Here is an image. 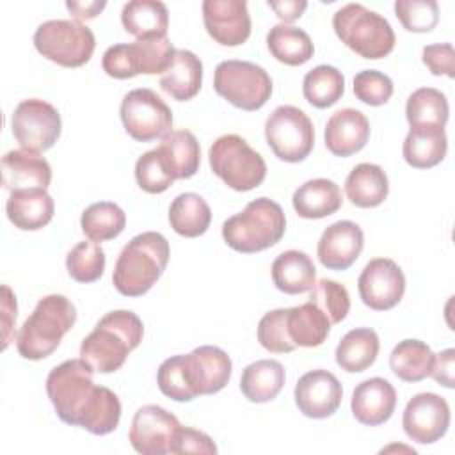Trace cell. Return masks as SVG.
<instances>
[{"label":"cell","instance_id":"cell-52","mask_svg":"<svg viewBox=\"0 0 455 455\" xmlns=\"http://www.w3.org/2000/svg\"><path fill=\"white\" fill-rule=\"evenodd\" d=\"M268 7L274 9V12L279 16V20H283L286 25L302 16V12L307 7V2H304V0H281V2L268 0Z\"/></svg>","mask_w":455,"mask_h":455},{"label":"cell","instance_id":"cell-12","mask_svg":"<svg viewBox=\"0 0 455 455\" xmlns=\"http://www.w3.org/2000/svg\"><path fill=\"white\" fill-rule=\"evenodd\" d=\"M119 116L126 133L139 142H151L172 128L169 105L151 89L140 87L124 94Z\"/></svg>","mask_w":455,"mask_h":455},{"label":"cell","instance_id":"cell-28","mask_svg":"<svg viewBox=\"0 0 455 455\" xmlns=\"http://www.w3.org/2000/svg\"><path fill=\"white\" fill-rule=\"evenodd\" d=\"M203 84V62L190 50H176L169 69L160 76V87L172 100H192Z\"/></svg>","mask_w":455,"mask_h":455},{"label":"cell","instance_id":"cell-40","mask_svg":"<svg viewBox=\"0 0 455 455\" xmlns=\"http://www.w3.org/2000/svg\"><path fill=\"white\" fill-rule=\"evenodd\" d=\"M80 226L84 235L92 242H107L119 236L126 226V215L116 203H92L82 212Z\"/></svg>","mask_w":455,"mask_h":455},{"label":"cell","instance_id":"cell-8","mask_svg":"<svg viewBox=\"0 0 455 455\" xmlns=\"http://www.w3.org/2000/svg\"><path fill=\"white\" fill-rule=\"evenodd\" d=\"M36 50L64 68H80L94 53L92 30L76 20H48L34 32Z\"/></svg>","mask_w":455,"mask_h":455},{"label":"cell","instance_id":"cell-53","mask_svg":"<svg viewBox=\"0 0 455 455\" xmlns=\"http://www.w3.org/2000/svg\"><path fill=\"white\" fill-rule=\"evenodd\" d=\"M105 2H66L68 11L71 12V16L76 21H85V20H92L96 18L103 9H105Z\"/></svg>","mask_w":455,"mask_h":455},{"label":"cell","instance_id":"cell-2","mask_svg":"<svg viewBox=\"0 0 455 455\" xmlns=\"http://www.w3.org/2000/svg\"><path fill=\"white\" fill-rule=\"evenodd\" d=\"M144 336L142 320L130 309L107 313L80 345V357L96 373L117 371Z\"/></svg>","mask_w":455,"mask_h":455},{"label":"cell","instance_id":"cell-25","mask_svg":"<svg viewBox=\"0 0 455 455\" xmlns=\"http://www.w3.org/2000/svg\"><path fill=\"white\" fill-rule=\"evenodd\" d=\"M5 212L18 229L36 231L52 220L55 203L46 188L14 190L5 203Z\"/></svg>","mask_w":455,"mask_h":455},{"label":"cell","instance_id":"cell-19","mask_svg":"<svg viewBox=\"0 0 455 455\" xmlns=\"http://www.w3.org/2000/svg\"><path fill=\"white\" fill-rule=\"evenodd\" d=\"M203 21L210 37L222 46H240L251 36V16L243 0H204Z\"/></svg>","mask_w":455,"mask_h":455},{"label":"cell","instance_id":"cell-48","mask_svg":"<svg viewBox=\"0 0 455 455\" xmlns=\"http://www.w3.org/2000/svg\"><path fill=\"white\" fill-rule=\"evenodd\" d=\"M421 60L430 69L432 75H446L448 78L455 76V52L451 43L427 44L423 48Z\"/></svg>","mask_w":455,"mask_h":455},{"label":"cell","instance_id":"cell-47","mask_svg":"<svg viewBox=\"0 0 455 455\" xmlns=\"http://www.w3.org/2000/svg\"><path fill=\"white\" fill-rule=\"evenodd\" d=\"M354 94L359 101L379 107L393 96V82L382 71L364 69L354 76Z\"/></svg>","mask_w":455,"mask_h":455},{"label":"cell","instance_id":"cell-44","mask_svg":"<svg viewBox=\"0 0 455 455\" xmlns=\"http://www.w3.org/2000/svg\"><path fill=\"white\" fill-rule=\"evenodd\" d=\"M258 341L272 354H288L297 348L288 336L286 309H272L261 316L258 323Z\"/></svg>","mask_w":455,"mask_h":455},{"label":"cell","instance_id":"cell-26","mask_svg":"<svg viewBox=\"0 0 455 455\" xmlns=\"http://www.w3.org/2000/svg\"><path fill=\"white\" fill-rule=\"evenodd\" d=\"M293 210L302 219H323L336 213L341 204L339 187L327 178H315L302 183L291 197Z\"/></svg>","mask_w":455,"mask_h":455},{"label":"cell","instance_id":"cell-14","mask_svg":"<svg viewBox=\"0 0 455 455\" xmlns=\"http://www.w3.org/2000/svg\"><path fill=\"white\" fill-rule=\"evenodd\" d=\"M181 425L178 418L160 405H142L132 419L128 439L137 453L165 455L172 446Z\"/></svg>","mask_w":455,"mask_h":455},{"label":"cell","instance_id":"cell-3","mask_svg":"<svg viewBox=\"0 0 455 455\" xmlns=\"http://www.w3.org/2000/svg\"><path fill=\"white\" fill-rule=\"evenodd\" d=\"M169 242L162 233L144 231L133 236L121 251L112 283L124 297L148 293L164 274L169 261Z\"/></svg>","mask_w":455,"mask_h":455},{"label":"cell","instance_id":"cell-46","mask_svg":"<svg viewBox=\"0 0 455 455\" xmlns=\"http://www.w3.org/2000/svg\"><path fill=\"white\" fill-rule=\"evenodd\" d=\"M158 389L174 402H190L196 398L183 370V355H172L165 359L156 373Z\"/></svg>","mask_w":455,"mask_h":455},{"label":"cell","instance_id":"cell-34","mask_svg":"<svg viewBox=\"0 0 455 455\" xmlns=\"http://www.w3.org/2000/svg\"><path fill=\"white\" fill-rule=\"evenodd\" d=\"M380 341L373 329L357 327L348 331L336 347V364L347 373H361L368 370L379 355Z\"/></svg>","mask_w":455,"mask_h":455},{"label":"cell","instance_id":"cell-18","mask_svg":"<svg viewBox=\"0 0 455 455\" xmlns=\"http://www.w3.org/2000/svg\"><path fill=\"white\" fill-rule=\"evenodd\" d=\"M295 403L299 411L313 419L332 416L343 400L341 382L329 370L306 371L295 384Z\"/></svg>","mask_w":455,"mask_h":455},{"label":"cell","instance_id":"cell-35","mask_svg":"<svg viewBox=\"0 0 455 455\" xmlns=\"http://www.w3.org/2000/svg\"><path fill=\"white\" fill-rule=\"evenodd\" d=\"M210 204L199 194L183 192L172 199L169 206V224L178 235L185 238L201 236L210 228Z\"/></svg>","mask_w":455,"mask_h":455},{"label":"cell","instance_id":"cell-32","mask_svg":"<svg viewBox=\"0 0 455 455\" xmlns=\"http://www.w3.org/2000/svg\"><path fill=\"white\" fill-rule=\"evenodd\" d=\"M284 380V368L279 361L259 359L243 368L240 377V391L252 403H267L281 393Z\"/></svg>","mask_w":455,"mask_h":455},{"label":"cell","instance_id":"cell-39","mask_svg":"<svg viewBox=\"0 0 455 455\" xmlns=\"http://www.w3.org/2000/svg\"><path fill=\"white\" fill-rule=\"evenodd\" d=\"M345 92V76L341 71L329 64H320L309 69L302 80V94L306 101L316 108H327Z\"/></svg>","mask_w":455,"mask_h":455},{"label":"cell","instance_id":"cell-42","mask_svg":"<svg viewBox=\"0 0 455 455\" xmlns=\"http://www.w3.org/2000/svg\"><path fill=\"white\" fill-rule=\"evenodd\" d=\"M307 300L315 302L327 315L331 325L345 320L350 311V295L347 288L332 279H320L315 283Z\"/></svg>","mask_w":455,"mask_h":455},{"label":"cell","instance_id":"cell-49","mask_svg":"<svg viewBox=\"0 0 455 455\" xmlns=\"http://www.w3.org/2000/svg\"><path fill=\"white\" fill-rule=\"evenodd\" d=\"M172 453H206V455H215L217 446L212 441V437L201 430L190 428V427H181L174 446Z\"/></svg>","mask_w":455,"mask_h":455},{"label":"cell","instance_id":"cell-23","mask_svg":"<svg viewBox=\"0 0 455 455\" xmlns=\"http://www.w3.org/2000/svg\"><path fill=\"white\" fill-rule=\"evenodd\" d=\"M52 167L46 158L25 149H12L2 156V185L5 190L46 188Z\"/></svg>","mask_w":455,"mask_h":455},{"label":"cell","instance_id":"cell-17","mask_svg":"<svg viewBox=\"0 0 455 455\" xmlns=\"http://www.w3.org/2000/svg\"><path fill=\"white\" fill-rule=\"evenodd\" d=\"M183 370L196 396L213 395L224 389L229 382L233 363L222 348L203 345L183 355Z\"/></svg>","mask_w":455,"mask_h":455},{"label":"cell","instance_id":"cell-43","mask_svg":"<svg viewBox=\"0 0 455 455\" xmlns=\"http://www.w3.org/2000/svg\"><path fill=\"white\" fill-rule=\"evenodd\" d=\"M395 14L405 30L423 34L437 25L439 5L435 0H396Z\"/></svg>","mask_w":455,"mask_h":455},{"label":"cell","instance_id":"cell-13","mask_svg":"<svg viewBox=\"0 0 455 455\" xmlns=\"http://www.w3.org/2000/svg\"><path fill=\"white\" fill-rule=\"evenodd\" d=\"M11 130L21 149L43 153L60 137L62 121L59 110L52 103L28 98L16 105L11 117Z\"/></svg>","mask_w":455,"mask_h":455},{"label":"cell","instance_id":"cell-50","mask_svg":"<svg viewBox=\"0 0 455 455\" xmlns=\"http://www.w3.org/2000/svg\"><path fill=\"white\" fill-rule=\"evenodd\" d=\"M453 366H455V350L446 348L439 354H434V363H432V371L430 375L439 386L444 387H453Z\"/></svg>","mask_w":455,"mask_h":455},{"label":"cell","instance_id":"cell-1","mask_svg":"<svg viewBox=\"0 0 455 455\" xmlns=\"http://www.w3.org/2000/svg\"><path fill=\"white\" fill-rule=\"evenodd\" d=\"M92 373L82 357L68 359L48 373L46 395L60 421L107 435L119 425L121 402L112 389L96 386Z\"/></svg>","mask_w":455,"mask_h":455},{"label":"cell","instance_id":"cell-20","mask_svg":"<svg viewBox=\"0 0 455 455\" xmlns=\"http://www.w3.org/2000/svg\"><path fill=\"white\" fill-rule=\"evenodd\" d=\"M363 247V229L352 220H338L323 229L316 245V256L329 270H347L355 263Z\"/></svg>","mask_w":455,"mask_h":455},{"label":"cell","instance_id":"cell-6","mask_svg":"<svg viewBox=\"0 0 455 455\" xmlns=\"http://www.w3.org/2000/svg\"><path fill=\"white\" fill-rule=\"evenodd\" d=\"M332 28L339 41L363 59H382L395 48L389 21L363 4H347L332 16Z\"/></svg>","mask_w":455,"mask_h":455},{"label":"cell","instance_id":"cell-37","mask_svg":"<svg viewBox=\"0 0 455 455\" xmlns=\"http://www.w3.org/2000/svg\"><path fill=\"white\" fill-rule=\"evenodd\" d=\"M434 352L421 339H403L389 354L391 371L403 382H419L432 371Z\"/></svg>","mask_w":455,"mask_h":455},{"label":"cell","instance_id":"cell-7","mask_svg":"<svg viewBox=\"0 0 455 455\" xmlns=\"http://www.w3.org/2000/svg\"><path fill=\"white\" fill-rule=\"evenodd\" d=\"M208 160L213 174L236 192H249L267 178L263 156L236 133H226L215 139L210 146Z\"/></svg>","mask_w":455,"mask_h":455},{"label":"cell","instance_id":"cell-4","mask_svg":"<svg viewBox=\"0 0 455 455\" xmlns=\"http://www.w3.org/2000/svg\"><path fill=\"white\" fill-rule=\"evenodd\" d=\"M76 322V309L64 295L43 297L32 315L23 322L16 334V348L23 359L39 361L57 350L62 336Z\"/></svg>","mask_w":455,"mask_h":455},{"label":"cell","instance_id":"cell-11","mask_svg":"<svg viewBox=\"0 0 455 455\" xmlns=\"http://www.w3.org/2000/svg\"><path fill=\"white\" fill-rule=\"evenodd\" d=\"M265 139L279 160L297 164L313 151L315 128L304 110L281 105L265 121Z\"/></svg>","mask_w":455,"mask_h":455},{"label":"cell","instance_id":"cell-38","mask_svg":"<svg viewBox=\"0 0 455 455\" xmlns=\"http://www.w3.org/2000/svg\"><path fill=\"white\" fill-rule=\"evenodd\" d=\"M448 100L434 87L416 89L405 103V117L411 128L418 126H437L444 128L448 123Z\"/></svg>","mask_w":455,"mask_h":455},{"label":"cell","instance_id":"cell-36","mask_svg":"<svg viewBox=\"0 0 455 455\" xmlns=\"http://www.w3.org/2000/svg\"><path fill=\"white\" fill-rule=\"evenodd\" d=\"M267 46L272 57L286 66L306 64L313 53L315 46L309 34L293 25H274L267 34Z\"/></svg>","mask_w":455,"mask_h":455},{"label":"cell","instance_id":"cell-15","mask_svg":"<svg viewBox=\"0 0 455 455\" xmlns=\"http://www.w3.org/2000/svg\"><path fill=\"white\" fill-rule=\"evenodd\" d=\"M361 300L375 311L393 309L405 293V275L391 258L370 259L357 279Z\"/></svg>","mask_w":455,"mask_h":455},{"label":"cell","instance_id":"cell-45","mask_svg":"<svg viewBox=\"0 0 455 455\" xmlns=\"http://www.w3.org/2000/svg\"><path fill=\"white\" fill-rule=\"evenodd\" d=\"M135 180L137 185L148 194H162L174 183L156 149L146 151L142 156H139L135 164Z\"/></svg>","mask_w":455,"mask_h":455},{"label":"cell","instance_id":"cell-29","mask_svg":"<svg viewBox=\"0 0 455 455\" xmlns=\"http://www.w3.org/2000/svg\"><path fill=\"white\" fill-rule=\"evenodd\" d=\"M286 329L295 347H320L329 332L331 322L327 315L311 300L286 309Z\"/></svg>","mask_w":455,"mask_h":455},{"label":"cell","instance_id":"cell-51","mask_svg":"<svg viewBox=\"0 0 455 455\" xmlns=\"http://www.w3.org/2000/svg\"><path fill=\"white\" fill-rule=\"evenodd\" d=\"M16 297L7 284H2V322H4V348L9 347L12 339V325L16 322Z\"/></svg>","mask_w":455,"mask_h":455},{"label":"cell","instance_id":"cell-16","mask_svg":"<svg viewBox=\"0 0 455 455\" xmlns=\"http://www.w3.org/2000/svg\"><path fill=\"white\" fill-rule=\"evenodd\" d=\"M450 405L435 393L414 395L402 416L405 435L419 444H432L439 441L450 427Z\"/></svg>","mask_w":455,"mask_h":455},{"label":"cell","instance_id":"cell-5","mask_svg":"<svg viewBox=\"0 0 455 455\" xmlns=\"http://www.w3.org/2000/svg\"><path fill=\"white\" fill-rule=\"evenodd\" d=\"M286 231V217L279 203L268 197L251 201L240 213L222 224V238L236 252L252 254L275 245Z\"/></svg>","mask_w":455,"mask_h":455},{"label":"cell","instance_id":"cell-33","mask_svg":"<svg viewBox=\"0 0 455 455\" xmlns=\"http://www.w3.org/2000/svg\"><path fill=\"white\" fill-rule=\"evenodd\" d=\"M121 23L137 39L165 37L169 27L167 5L158 0H132L121 11Z\"/></svg>","mask_w":455,"mask_h":455},{"label":"cell","instance_id":"cell-24","mask_svg":"<svg viewBox=\"0 0 455 455\" xmlns=\"http://www.w3.org/2000/svg\"><path fill=\"white\" fill-rule=\"evenodd\" d=\"M172 180L192 178L199 171L201 149L196 135L188 130H171L155 148Z\"/></svg>","mask_w":455,"mask_h":455},{"label":"cell","instance_id":"cell-22","mask_svg":"<svg viewBox=\"0 0 455 455\" xmlns=\"http://www.w3.org/2000/svg\"><path fill=\"white\" fill-rule=\"evenodd\" d=\"M323 139L325 148L334 156H352L366 146L370 139V121L355 108L336 110L325 124Z\"/></svg>","mask_w":455,"mask_h":455},{"label":"cell","instance_id":"cell-21","mask_svg":"<svg viewBox=\"0 0 455 455\" xmlns=\"http://www.w3.org/2000/svg\"><path fill=\"white\" fill-rule=\"evenodd\" d=\"M396 407V391L382 377H371L355 386L350 400L354 418L368 427L386 423Z\"/></svg>","mask_w":455,"mask_h":455},{"label":"cell","instance_id":"cell-41","mask_svg":"<svg viewBox=\"0 0 455 455\" xmlns=\"http://www.w3.org/2000/svg\"><path fill=\"white\" fill-rule=\"evenodd\" d=\"M66 268L71 279L78 283H94L103 275L105 252L98 242H78L66 256Z\"/></svg>","mask_w":455,"mask_h":455},{"label":"cell","instance_id":"cell-30","mask_svg":"<svg viewBox=\"0 0 455 455\" xmlns=\"http://www.w3.org/2000/svg\"><path fill=\"white\" fill-rule=\"evenodd\" d=\"M448 151V139L444 128L418 126L411 128L403 146V160L414 169H430L444 160Z\"/></svg>","mask_w":455,"mask_h":455},{"label":"cell","instance_id":"cell-31","mask_svg":"<svg viewBox=\"0 0 455 455\" xmlns=\"http://www.w3.org/2000/svg\"><path fill=\"white\" fill-rule=\"evenodd\" d=\"M389 192L386 172L377 164L363 162L355 165L345 181V194L357 208H375L384 203Z\"/></svg>","mask_w":455,"mask_h":455},{"label":"cell","instance_id":"cell-10","mask_svg":"<svg viewBox=\"0 0 455 455\" xmlns=\"http://www.w3.org/2000/svg\"><path fill=\"white\" fill-rule=\"evenodd\" d=\"M213 89L233 107L254 112L270 100L272 78L254 62L231 59L215 68Z\"/></svg>","mask_w":455,"mask_h":455},{"label":"cell","instance_id":"cell-9","mask_svg":"<svg viewBox=\"0 0 455 455\" xmlns=\"http://www.w3.org/2000/svg\"><path fill=\"white\" fill-rule=\"evenodd\" d=\"M176 48L165 37L137 39L133 43H119L108 46L103 53V71L112 78H132L140 73L158 75L165 73L174 59Z\"/></svg>","mask_w":455,"mask_h":455},{"label":"cell","instance_id":"cell-27","mask_svg":"<svg viewBox=\"0 0 455 455\" xmlns=\"http://www.w3.org/2000/svg\"><path fill=\"white\" fill-rule=\"evenodd\" d=\"M272 281L279 291L288 295L311 291L316 283L315 263L302 251H284L272 263Z\"/></svg>","mask_w":455,"mask_h":455}]
</instances>
